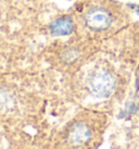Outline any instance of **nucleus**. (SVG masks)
I'll return each mask as SVG.
<instances>
[{
    "label": "nucleus",
    "mask_w": 139,
    "mask_h": 149,
    "mask_svg": "<svg viewBox=\"0 0 139 149\" xmlns=\"http://www.w3.org/2000/svg\"><path fill=\"white\" fill-rule=\"evenodd\" d=\"M90 131L85 124L78 123L71 130L70 133V139L72 143L76 145H82L84 143H86L90 138Z\"/></svg>",
    "instance_id": "4"
},
{
    "label": "nucleus",
    "mask_w": 139,
    "mask_h": 149,
    "mask_svg": "<svg viewBox=\"0 0 139 149\" xmlns=\"http://www.w3.org/2000/svg\"><path fill=\"white\" fill-rule=\"evenodd\" d=\"M90 91L98 98H108L115 88V79L109 72L99 70L89 79Z\"/></svg>",
    "instance_id": "1"
},
{
    "label": "nucleus",
    "mask_w": 139,
    "mask_h": 149,
    "mask_svg": "<svg viewBox=\"0 0 139 149\" xmlns=\"http://www.w3.org/2000/svg\"><path fill=\"white\" fill-rule=\"evenodd\" d=\"M74 29V20L69 15L58 17L49 24V32L53 36H67L73 33Z\"/></svg>",
    "instance_id": "3"
},
{
    "label": "nucleus",
    "mask_w": 139,
    "mask_h": 149,
    "mask_svg": "<svg viewBox=\"0 0 139 149\" xmlns=\"http://www.w3.org/2000/svg\"><path fill=\"white\" fill-rule=\"evenodd\" d=\"M10 101H11V98L9 97L8 94L0 91V108H6L10 104Z\"/></svg>",
    "instance_id": "5"
},
{
    "label": "nucleus",
    "mask_w": 139,
    "mask_h": 149,
    "mask_svg": "<svg viewBox=\"0 0 139 149\" xmlns=\"http://www.w3.org/2000/svg\"><path fill=\"white\" fill-rule=\"evenodd\" d=\"M86 24L90 29L103 31L109 29L112 24V17L110 12L101 7L91 8L86 14Z\"/></svg>",
    "instance_id": "2"
}]
</instances>
